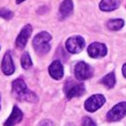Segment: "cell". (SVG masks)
Here are the masks:
<instances>
[{
    "mask_svg": "<svg viewBox=\"0 0 126 126\" xmlns=\"http://www.w3.org/2000/svg\"><path fill=\"white\" fill-rule=\"evenodd\" d=\"M23 1H26V0H16V2H17L18 4H20V3H22Z\"/></svg>",
    "mask_w": 126,
    "mask_h": 126,
    "instance_id": "obj_22",
    "label": "cell"
},
{
    "mask_svg": "<svg viewBox=\"0 0 126 126\" xmlns=\"http://www.w3.org/2000/svg\"><path fill=\"white\" fill-rule=\"evenodd\" d=\"M12 94L19 101H23V102L29 103H37L38 102V96L35 93L28 89L26 82L23 81L22 78L16 79L12 82Z\"/></svg>",
    "mask_w": 126,
    "mask_h": 126,
    "instance_id": "obj_1",
    "label": "cell"
},
{
    "mask_svg": "<svg viewBox=\"0 0 126 126\" xmlns=\"http://www.w3.org/2000/svg\"><path fill=\"white\" fill-rule=\"evenodd\" d=\"M105 103V97L102 94H95V95H92L91 97H89L84 103V107L87 112H93L97 111L98 109L104 105Z\"/></svg>",
    "mask_w": 126,
    "mask_h": 126,
    "instance_id": "obj_6",
    "label": "cell"
},
{
    "mask_svg": "<svg viewBox=\"0 0 126 126\" xmlns=\"http://www.w3.org/2000/svg\"><path fill=\"white\" fill-rule=\"evenodd\" d=\"M21 66L23 67L24 70H29L31 66H32V60H31V57L29 54V52H24L21 57Z\"/></svg>",
    "mask_w": 126,
    "mask_h": 126,
    "instance_id": "obj_17",
    "label": "cell"
},
{
    "mask_svg": "<svg viewBox=\"0 0 126 126\" xmlns=\"http://www.w3.org/2000/svg\"><path fill=\"white\" fill-rule=\"evenodd\" d=\"M59 12L61 18H67L73 12V1L72 0H63L62 3L60 4Z\"/></svg>",
    "mask_w": 126,
    "mask_h": 126,
    "instance_id": "obj_14",
    "label": "cell"
},
{
    "mask_svg": "<svg viewBox=\"0 0 126 126\" xmlns=\"http://www.w3.org/2000/svg\"><path fill=\"white\" fill-rule=\"evenodd\" d=\"M124 23L123 19H111L106 22V28L111 31H118L123 28Z\"/></svg>",
    "mask_w": 126,
    "mask_h": 126,
    "instance_id": "obj_15",
    "label": "cell"
},
{
    "mask_svg": "<svg viewBox=\"0 0 126 126\" xmlns=\"http://www.w3.org/2000/svg\"><path fill=\"white\" fill-rule=\"evenodd\" d=\"M52 39L51 34L47 31H42V32L38 33L32 40V46L34 48L35 52L40 55H44L50 51L51 46L50 41Z\"/></svg>",
    "mask_w": 126,
    "mask_h": 126,
    "instance_id": "obj_2",
    "label": "cell"
},
{
    "mask_svg": "<svg viewBox=\"0 0 126 126\" xmlns=\"http://www.w3.org/2000/svg\"><path fill=\"white\" fill-rule=\"evenodd\" d=\"M0 102H1V95H0ZM0 109H1V103H0Z\"/></svg>",
    "mask_w": 126,
    "mask_h": 126,
    "instance_id": "obj_23",
    "label": "cell"
},
{
    "mask_svg": "<svg viewBox=\"0 0 126 126\" xmlns=\"http://www.w3.org/2000/svg\"><path fill=\"white\" fill-rule=\"evenodd\" d=\"M121 1L120 0H102L100 2V9L102 11H106V12H110V11H114L120 7Z\"/></svg>",
    "mask_w": 126,
    "mask_h": 126,
    "instance_id": "obj_13",
    "label": "cell"
},
{
    "mask_svg": "<svg viewBox=\"0 0 126 126\" xmlns=\"http://www.w3.org/2000/svg\"><path fill=\"white\" fill-rule=\"evenodd\" d=\"M82 126H96V124L91 117H84L82 122Z\"/></svg>",
    "mask_w": 126,
    "mask_h": 126,
    "instance_id": "obj_19",
    "label": "cell"
},
{
    "mask_svg": "<svg viewBox=\"0 0 126 126\" xmlns=\"http://www.w3.org/2000/svg\"><path fill=\"white\" fill-rule=\"evenodd\" d=\"M122 73H123V75L126 78V63L123 65V67H122Z\"/></svg>",
    "mask_w": 126,
    "mask_h": 126,
    "instance_id": "obj_21",
    "label": "cell"
},
{
    "mask_svg": "<svg viewBox=\"0 0 126 126\" xmlns=\"http://www.w3.org/2000/svg\"><path fill=\"white\" fill-rule=\"evenodd\" d=\"M85 47V40L84 38H82L81 35H73V37H70L69 39L65 42V48L69 51L70 53H80L83 51Z\"/></svg>",
    "mask_w": 126,
    "mask_h": 126,
    "instance_id": "obj_5",
    "label": "cell"
},
{
    "mask_svg": "<svg viewBox=\"0 0 126 126\" xmlns=\"http://www.w3.org/2000/svg\"><path fill=\"white\" fill-rule=\"evenodd\" d=\"M74 75L79 81L89 80L93 76V69L84 61H79L74 65Z\"/></svg>",
    "mask_w": 126,
    "mask_h": 126,
    "instance_id": "obj_4",
    "label": "cell"
},
{
    "mask_svg": "<svg viewBox=\"0 0 126 126\" xmlns=\"http://www.w3.org/2000/svg\"><path fill=\"white\" fill-rule=\"evenodd\" d=\"M1 70L3 72L4 75H11L15 73L16 71V66L13 63L12 57H11L10 51H7L4 53L3 58H2V62H1Z\"/></svg>",
    "mask_w": 126,
    "mask_h": 126,
    "instance_id": "obj_10",
    "label": "cell"
},
{
    "mask_svg": "<svg viewBox=\"0 0 126 126\" xmlns=\"http://www.w3.org/2000/svg\"><path fill=\"white\" fill-rule=\"evenodd\" d=\"M23 118V113L18 106H13L12 112H11L10 116L7 118V121L4 122L3 126H16L18 123H20Z\"/></svg>",
    "mask_w": 126,
    "mask_h": 126,
    "instance_id": "obj_12",
    "label": "cell"
},
{
    "mask_svg": "<svg viewBox=\"0 0 126 126\" xmlns=\"http://www.w3.org/2000/svg\"><path fill=\"white\" fill-rule=\"evenodd\" d=\"M39 126H53V123L49 120H43L42 122H40Z\"/></svg>",
    "mask_w": 126,
    "mask_h": 126,
    "instance_id": "obj_20",
    "label": "cell"
},
{
    "mask_svg": "<svg viewBox=\"0 0 126 126\" xmlns=\"http://www.w3.org/2000/svg\"><path fill=\"white\" fill-rule=\"evenodd\" d=\"M49 74L51 78L54 80H61L64 75V70H63V65L61 61L59 60H54L49 66Z\"/></svg>",
    "mask_w": 126,
    "mask_h": 126,
    "instance_id": "obj_11",
    "label": "cell"
},
{
    "mask_svg": "<svg viewBox=\"0 0 126 126\" xmlns=\"http://www.w3.org/2000/svg\"><path fill=\"white\" fill-rule=\"evenodd\" d=\"M0 18L6 20H10L13 18V12L7 8H0Z\"/></svg>",
    "mask_w": 126,
    "mask_h": 126,
    "instance_id": "obj_18",
    "label": "cell"
},
{
    "mask_svg": "<svg viewBox=\"0 0 126 126\" xmlns=\"http://www.w3.org/2000/svg\"><path fill=\"white\" fill-rule=\"evenodd\" d=\"M87 53L93 59H100V58H103L107 54V48L104 43L93 42L87 48Z\"/></svg>",
    "mask_w": 126,
    "mask_h": 126,
    "instance_id": "obj_8",
    "label": "cell"
},
{
    "mask_svg": "<svg viewBox=\"0 0 126 126\" xmlns=\"http://www.w3.org/2000/svg\"><path fill=\"white\" fill-rule=\"evenodd\" d=\"M64 94L66 98L71 100L73 97H79V96L83 95L85 92L84 84L82 82H76L73 79H69L66 82L64 83Z\"/></svg>",
    "mask_w": 126,
    "mask_h": 126,
    "instance_id": "obj_3",
    "label": "cell"
},
{
    "mask_svg": "<svg viewBox=\"0 0 126 126\" xmlns=\"http://www.w3.org/2000/svg\"><path fill=\"white\" fill-rule=\"evenodd\" d=\"M31 33H32V26L31 24H26L21 29L20 33L18 34L17 39H16V47L18 49H23L26 47L27 42H28L29 38H30Z\"/></svg>",
    "mask_w": 126,
    "mask_h": 126,
    "instance_id": "obj_9",
    "label": "cell"
},
{
    "mask_svg": "<svg viewBox=\"0 0 126 126\" xmlns=\"http://www.w3.org/2000/svg\"><path fill=\"white\" fill-rule=\"evenodd\" d=\"M101 83L104 84L105 86L109 87V89L114 87V85H115V83H116V79H115V74H114V72H111V73L106 74V75L101 80Z\"/></svg>",
    "mask_w": 126,
    "mask_h": 126,
    "instance_id": "obj_16",
    "label": "cell"
},
{
    "mask_svg": "<svg viewBox=\"0 0 126 126\" xmlns=\"http://www.w3.org/2000/svg\"><path fill=\"white\" fill-rule=\"evenodd\" d=\"M126 116V102H121L116 104L111 111H109L106 115L107 121L110 122H117Z\"/></svg>",
    "mask_w": 126,
    "mask_h": 126,
    "instance_id": "obj_7",
    "label": "cell"
}]
</instances>
